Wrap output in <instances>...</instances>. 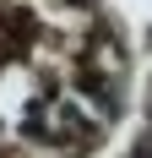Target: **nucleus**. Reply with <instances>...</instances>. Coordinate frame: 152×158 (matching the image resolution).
Returning a JSON list of instances; mask_svg holds the SVG:
<instances>
[{"label":"nucleus","mask_w":152,"mask_h":158,"mask_svg":"<svg viewBox=\"0 0 152 158\" xmlns=\"http://www.w3.org/2000/svg\"><path fill=\"white\" fill-rule=\"evenodd\" d=\"M60 131H65V136H82V131H87V120L65 104V109H60ZM27 136H54V120H49V114H33V120H27Z\"/></svg>","instance_id":"nucleus-1"}]
</instances>
